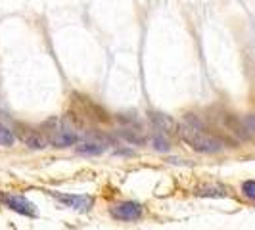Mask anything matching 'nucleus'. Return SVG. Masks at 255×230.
I'll use <instances>...</instances> for the list:
<instances>
[{
  "label": "nucleus",
  "mask_w": 255,
  "mask_h": 230,
  "mask_svg": "<svg viewBox=\"0 0 255 230\" xmlns=\"http://www.w3.org/2000/svg\"><path fill=\"white\" fill-rule=\"evenodd\" d=\"M148 119L152 123L153 132H159V134H165V136H173L177 130H179V123L167 114L161 112H150Z\"/></svg>",
  "instance_id": "7"
},
{
  "label": "nucleus",
  "mask_w": 255,
  "mask_h": 230,
  "mask_svg": "<svg viewBox=\"0 0 255 230\" xmlns=\"http://www.w3.org/2000/svg\"><path fill=\"white\" fill-rule=\"evenodd\" d=\"M75 152L81 155H100L106 152V144L98 140H81L75 144Z\"/></svg>",
  "instance_id": "10"
},
{
  "label": "nucleus",
  "mask_w": 255,
  "mask_h": 230,
  "mask_svg": "<svg viewBox=\"0 0 255 230\" xmlns=\"http://www.w3.org/2000/svg\"><path fill=\"white\" fill-rule=\"evenodd\" d=\"M242 192L246 198H250L252 202H255V180H246L242 184Z\"/></svg>",
  "instance_id": "13"
},
{
  "label": "nucleus",
  "mask_w": 255,
  "mask_h": 230,
  "mask_svg": "<svg viewBox=\"0 0 255 230\" xmlns=\"http://www.w3.org/2000/svg\"><path fill=\"white\" fill-rule=\"evenodd\" d=\"M152 146H153V150H157V152H169V150H171L169 136L159 134V132H153L152 134Z\"/></svg>",
  "instance_id": "12"
},
{
  "label": "nucleus",
  "mask_w": 255,
  "mask_h": 230,
  "mask_svg": "<svg viewBox=\"0 0 255 230\" xmlns=\"http://www.w3.org/2000/svg\"><path fill=\"white\" fill-rule=\"evenodd\" d=\"M13 132H15L17 140L29 150L40 152V150H46L50 146L44 132H42V128H35L31 125H25V123H13Z\"/></svg>",
  "instance_id": "3"
},
{
  "label": "nucleus",
  "mask_w": 255,
  "mask_h": 230,
  "mask_svg": "<svg viewBox=\"0 0 255 230\" xmlns=\"http://www.w3.org/2000/svg\"><path fill=\"white\" fill-rule=\"evenodd\" d=\"M0 204L4 207H8L13 213H19L23 217L35 219L38 215L37 205L33 204L31 200H27L25 196L21 194H13V192H0Z\"/></svg>",
  "instance_id": "4"
},
{
  "label": "nucleus",
  "mask_w": 255,
  "mask_h": 230,
  "mask_svg": "<svg viewBox=\"0 0 255 230\" xmlns=\"http://www.w3.org/2000/svg\"><path fill=\"white\" fill-rule=\"evenodd\" d=\"M144 213V207L138 202H119L110 207V215L115 221H123V223H132V221H138Z\"/></svg>",
  "instance_id": "6"
},
{
  "label": "nucleus",
  "mask_w": 255,
  "mask_h": 230,
  "mask_svg": "<svg viewBox=\"0 0 255 230\" xmlns=\"http://www.w3.org/2000/svg\"><path fill=\"white\" fill-rule=\"evenodd\" d=\"M177 132L182 138V142H186L192 150L200 153H219L227 148V144L221 136L209 132L204 123L200 121V117L192 114H188L182 119Z\"/></svg>",
  "instance_id": "1"
},
{
  "label": "nucleus",
  "mask_w": 255,
  "mask_h": 230,
  "mask_svg": "<svg viewBox=\"0 0 255 230\" xmlns=\"http://www.w3.org/2000/svg\"><path fill=\"white\" fill-rule=\"evenodd\" d=\"M42 132L46 136V140L54 148H69V146H75L79 142V136L73 128L69 127L65 121H62L60 117H50L48 121H44L42 125Z\"/></svg>",
  "instance_id": "2"
},
{
  "label": "nucleus",
  "mask_w": 255,
  "mask_h": 230,
  "mask_svg": "<svg viewBox=\"0 0 255 230\" xmlns=\"http://www.w3.org/2000/svg\"><path fill=\"white\" fill-rule=\"evenodd\" d=\"M119 121H121L119 136H121L123 140L130 142V144H144V142H146L144 128L138 125V121H136V119H130V121H127L125 117H121Z\"/></svg>",
  "instance_id": "8"
},
{
  "label": "nucleus",
  "mask_w": 255,
  "mask_h": 230,
  "mask_svg": "<svg viewBox=\"0 0 255 230\" xmlns=\"http://www.w3.org/2000/svg\"><path fill=\"white\" fill-rule=\"evenodd\" d=\"M194 194L200 196V198H225V196H229V190L223 184H217V182L211 184V182H207V184L196 186Z\"/></svg>",
  "instance_id": "9"
},
{
  "label": "nucleus",
  "mask_w": 255,
  "mask_h": 230,
  "mask_svg": "<svg viewBox=\"0 0 255 230\" xmlns=\"http://www.w3.org/2000/svg\"><path fill=\"white\" fill-rule=\"evenodd\" d=\"M15 140H17V136H15L13 128H10L6 123L0 121V146L8 148V146H13V142Z\"/></svg>",
  "instance_id": "11"
},
{
  "label": "nucleus",
  "mask_w": 255,
  "mask_h": 230,
  "mask_svg": "<svg viewBox=\"0 0 255 230\" xmlns=\"http://www.w3.org/2000/svg\"><path fill=\"white\" fill-rule=\"evenodd\" d=\"M48 196L54 198L60 205H64L67 209H73V211H81V213L90 211L94 205V198L85 196V194H65V192L48 190Z\"/></svg>",
  "instance_id": "5"
}]
</instances>
